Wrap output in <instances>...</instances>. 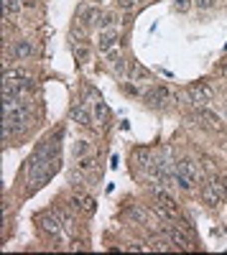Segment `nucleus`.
<instances>
[{
  "mask_svg": "<svg viewBox=\"0 0 227 255\" xmlns=\"http://www.w3.org/2000/svg\"><path fill=\"white\" fill-rule=\"evenodd\" d=\"M33 222L46 232V235H54V238H59L61 235V227H64V222L59 220V215L51 209V212H41V215H36L33 217Z\"/></svg>",
  "mask_w": 227,
  "mask_h": 255,
  "instance_id": "obj_1",
  "label": "nucleus"
},
{
  "mask_svg": "<svg viewBox=\"0 0 227 255\" xmlns=\"http://www.w3.org/2000/svg\"><path fill=\"white\" fill-rule=\"evenodd\" d=\"M187 95L192 97V102L197 105V108H204L207 102L215 100V87H210L207 82H197V84H189Z\"/></svg>",
  "mask_w": 227,
  "mask_h": 255,
  "instance_id": "obj_2",
  "label": "nucleus"
},
{
  "mask_svg": "<svg viewBox=\"0 0 227 255\" xmlns=\"http://www.w3.org/2000/svg\"><path fill=\"white\" fill-rule=\"evenodd\" d=\"M100 18H102V10L97 5H79L77 8V23H82L85 28H97Z\"/></svg>",
  "mask_w": 227,
  "mask_h": 255,
  "instance_id": "obj_3",
  "label": "nucleus"
},
{
  "mask_svg": "<svg viewBox=\"0 0 227 255\" xmlns=\"http://www.w3.org/2000/svg\"><path fill=\"white\" fill-rule=\"evenodd\" d=\"M179 97L169 90V87H163V84H158V87H153L148 95H146V102L151 105V108H163L166 102H176Z\"/></svg>",
  "mask_w": 227,
  "mask_h": 255,
  "instance_id": "obj_4",
  "label": "nucleus"
},
{
  "mask_svg": "<svg viewBox=\"0 0 227 255\" xmlns=\"http://www.w3.org/2000/svg\"><path fill=\"white\" fill-rule=\"evenodd\" d=\"M174 168H176L179 174L189 176L192 181H197V184H202V181H204V171H202V166H199L197 161H192V158H181V161H176V163H174Z\"/></svg>",
  "mask_w": 227,
  "mask_h": 255,
  "instance_id": "obj_5",
  "label": "nucleus"
},
{
  "mask_svg": "<svg viewBox=\"0 0 227 255\" xmlns=\"http://www.w3.org/2000/svg\"><path fill=\"white\" fill-rule=\"evenodd\" d=\"M199 197H202V202L207 207H220L222 204V197H220V191L212 186V181H202L199 184Z\"/></svg>",
  "mask_w": 227,
  "mask_h": 255,
  "instance_id": "obj_6",
  "label": "nucleus"
},
{
  "mask_svg": "<svg viewBox=\"0 0 227 255\" xmlns=\"http://www.w3.org/2000/svg\"><path fill=\"white\" fill-rule=\"evenodd\" d=\"M166 235H169V240H171V245H174L176 250H184V253H187V250H192V245H194L192 238H187L179 227H166Z\"/></svg>",
  "mask_w": 227,
  "mask_h": 255,
  "instance_id": "obj_7",
  "label": "nucleus"
},
{
  "mask_svg": "<svg viewBox=\"0 0 227 255\" xmlns=\"http://www.w3.org/2000/svg\"><path fill=\"white\" fill-rule=\"evenodd\" d=\"M33 54H36V46L31 44V41H26V38L13 41L10 44V56L13 59H31Z\"/></svg>",
  "mask_w": 227,
  "mask_h": 255,
  "instance_id": "obj_8",
  "label": "nucleus"
},
{
  "mask_svg": "<svg viewBox=\"0 0 227 255\" xmlns=\"http://www.w3.org/2000/svg\"><path fill=\"white\" fill-rule=\"evenodd\" d=\"M120 41V36H117V28H108V31H102L100 33V38H97V49L100 51H113V46Z\"/></svg>",
  "mask_w": 227,
  "mask_h": 255,
  "instance_id": "obj_9",
  "label": "nucleus"
},
{
  "mask_svg": "<svg viewBox=\"0 0 227 255\" xmlns=\"http://www.w3.org/2000/svg\"><path fill=\"white\" fill-rule=\"evenodd\" d=\"M153 77V72L151 69H146V67H143V64H138V61H130V69H128V79L130 82H148Z\"/></svg>",
  "mask_w": 227,
  "mask_h": 255,
  "instance_id": "obj_10",
  "label": "nucleus"
},
{
  "mask_svg": "<svg viewBox=\"0 0 227 255\" xmlns=\"http://www.w3.org/2000/svg\"><path fill=\"white\" fill-rule=\"evenodd\" d=\"M133 161H135V166H140V168H151L153 153L148 151V148H135V151H133Z\"/></svg>",
  "mask_w": 227,
  "mask_h": 255,
  "instance_id": "obj_11",
  "label": "nucleus"
},
{
  "mask_svg": "<svg viewBox=\"0 0 227 255\" xmlns=\"http://www.w3.org/2000/svg\"><path fill=\"white\" fill-rule=\"evenodd\" d=\"M72 120H74V123H79V125H85V128H90V125H92V115L87 113L85 105H77V108H72Z\"/></svg>",
  "mask_w": 227,
  "mask_h": 255,
  "instance_id": "obj_12",
  "label": "nucleus"
},
{
  "mask_svg": "<svg viewBox=\"0 0 227 255\" xmlns=\"http://www.w3.org/2000/svg\"><path fill=\"white\" fill-rule=\"evenodd\" d=\"M5 79H10V82H33V74L28 69L15 67V69H5Z\"/></svg>",
  "mask_w": 227,
  "mask_h": 255,
  "instance_id": "obj_13",
  "label": "nucleus"
},
{
  "mask_svg": "<svg viewBox=\"0 0 227 255\" xmlns=\"http://www.w3.org/2000/svg\"><path fill=\"white\" fill-rule=\"evenodd\" d=\"M20 8H23V3H20V0H3V15H5V20L15 18V15L20 13Z\"/></svg>",
  "mask_w": 227,
  "mask_h": 255,
  "instance_id": "obj_14",
  "label": "nucleus"
},
{
  "mask_svg": "<svg viewBox=\"0 0 227 255\" xmlns=\"http://www.w3.org/2000/svg\"><path fill=\"white\" fill-rule=\"evenodd\" d=\"M199 120H204L210 128H220V125H222V118H220L217 113L207 110V108H199Z\"/></svg>",
  "mask_w": 227,
  "mask_h": 255,
  "instance_id": "obj_15",
  "label": "nucleus"
},
{
  "mask_svg": "<svg viewBox=\"0 0 227 255\" xmlns=\"http://www.w3.org/2000/svg\"><path fill=\"white\" fill-rule=\"evenodd\" d=\"M95 120L100 123V125H108V120H110V108L105 102H95Z\"/></svg>",
  "mask_w": 227,
  "mask_h": 255,
  "instance_id": "obj_16",
  "label": "nucleus"
},
{
  "mask_svg": "<svg viewBox=\"0 0 227 255\" xmlns=\"http://www.w3.org/2000/svg\"><path fill=\"white\" fill-rule=\"evenodd\" d=\"M115 23H117V15L113 13V10H105L102 13V18H100V31H108V28H115Z\"/></svg>",
  "mask_w": 227,
  "mask_h": 255,
  "instance_id": "obj_17",
  "label": "nucleus"
},
{
  "mask_svg": "<svg viewBox=\"0 0 227 255\" xmlns=\"http://www.w3.org/2000/svg\"><path fill=\"white\" fill-rule=\"evenodd\" d=\"M110 67H113L115 74H125V59L115 51H110Z\"/></svg>",
  "mask_w": 227,
  "mask_h": 255,
  "instance_id": "obj_18",
  "label": "nucleus"
},
{
  "mask_svg": "<svg viewBox=\"0 0 227 255\" xmlns=\"http://www.w3.org/2000/svg\"><path fill=\"white\" fill-rule=\"evenodd\" d=\"M174 184H176L181 191H194V184H197V181H192L189 176H184V174H179V171H176V176H174Z\"/></svg>",
  "mask_w": 227,
  "mask_h": 255,
  "instance_id": "obj_19",
  "label": "nucleus"
},
{
  "mask_svg": "<svg viewBox=\"0 0 227 255\" xmlns=\"http://www.w3.org/2000/svg\"><path fill=\"white\" fill-rule=\"evenodd\" d=\"M148 245H151V250H161V253H166V250H171L174 245H171V240H166V238H151L148 240Z\"/></svg>",
  "mask_w": 227,
  "mask_h": 255,
  "instance_id": "obj_20",
  "label": "nucleus"
},
{
  "mask_svg": "<svg viewBox=\"0 0 227 255\" xmlns=\"http://www.w3.org/2000/svg\"><path fill=\"white\" fill-rule=\"evenodd\" d=\"M202 171H204V176H207V174H210V176L220 174V171H217V163H215L210 156H204V158H202Z\"/></svg>",
  "mask_w": 227,
  "mask_h": 255,
  "instance_id": "obj_21",
  "label": "nucleus"
},
{
  "mask_svg": "<svg viewBox=\"0 0 227 255\" xmlns=\"http://www.w3.org/2000/svg\"><path fill=\"white\" fill-rule=\"evenodd\" d=\"M192 8H194V0H176V3H174L176 13H189Z\"/></svg>",
  "mask_w": 227,
  "mask_h": 255,
  "instance_id": "obj_22",
  "label": "nucleus"
},
{
  "mask_svg": "<svg viewBox=\"0 0 227 255\" xmlns=\"http://www.w3.org/2000/svg\"><path fill=\"white\" fill-rule=\"evenodd\" d=\"M74 59H77L79 64L90 61V49H87V46H74Z\"/></svg>",
  "mask_w": 227,
  "mask_h": 255,
  "instance_id": "obj_23",
  "label": "nucleus"
},
{
  "mask_svg": "<svg viewBox=\"0 0 227 255\" xmlns=\"http://www.w3.org/2000/svg\"><path fill=\"white\" fill-rule=\"evenodd\" d=\"M77 166H79V171H92V168H95V158L92 156H82Z\"/></svg>",
  "mask_w": 227,
  "mask_h": 255,
  "instance_id": "obj_24",
  "label": "nucleus"
},
{
  "mask_svg": "<svg viewBox=\"0 0 227 255\" xmlns=\"http://www.w3.org/2000/svg\"><path fill=\"white\" fill-rule=\"evenodd\" d=\"M87 151H90V145H87V140H77V143H74V156H77V158H82V156H87Z\"/></svg>",
  "mask_w": 227,
  "mask_h": 255,
  "instance_id": "obj_25",
  "label": "nucleus"
},
{
  "mask_svg": "<svg viewBox=\"0 0 227 255\" xmlns=\"http://www.w3.org/2000/svg\"><path fill=\"white\" fill-rule=\"evenodd\" d=\"M217 5V0H194V8H199V10H212Z\"/></svg>",
  "mask_w": 227,
  "mask_h": 255,
  "instance_id": "obj_26",
  "label": "nucleus"
},
{
  "mask_svg": "<svg viewBox=\"0 0 227 255\" xmlns=\"http://www.w3.org/2000/svg\"><path fill=\"white\" fill-rule=\"evenodd\" d=\"M138 5V0H117V8L120 10H133Z\"/></svg>",
  "mask_w": 227,
  "mask_h": 255,
  "instance_id": "obj_27",
  "label": "nucleus"
},
{
  "mask_svg": "<svg viewBox=\"0 0 227 255\" xmlns=\"http://www.w3.org/2000/svg\"><path fill=\"white\" fill-rule=\"evenodd\" d=\"M128 250H151V245H146V243H140V240H138V243H130Z\"/></svg>",
  "mask_w": 227,
  "mask_h": 255,
  "instance_id": "obj_28",
  "label": "nucleus"
},
{
  "mask_svg": "<svg viewBox=\"0 0 227 255\" xmlns=\"http://www.w3.org/2000/svg\"><path fill=\"white\" fill-rule=\"evenodd\" d=\"M222 115H225V118H227V102H225V108H222Z\"/></svg>",
  "mask_w": 227,
  "mask_h": 255,
  "instance_id": "obj_29",
  "label": "nucleus"
}]
</instances>
